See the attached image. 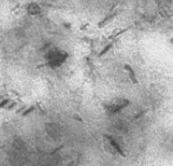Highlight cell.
<instances>
[{"mask_svg":"<svg viewBox=\"0 0 173 166\" xmlns=\"http://www.w3.org/2000/svg\"><path fill=\"white\" fill-rule=\"evenodd\" d=\"M45 58L47 65H50L51 67H58L67 58V53L61 51L59 48H54V50H50L46 53Z\"/></svg>","mask_w":173,"mask_h":166,"instance_id":"cell-1","label":"cell"},{"mask_svg":"<svg viewBox=\"0 0 173 166\" xmlns=\"http://www.w3.org/2000/svg\"><path fill=\"white\" fill-rule=\"evenodd\" d=\"M131 104L130 99L127 98H118L115 100H113L112 103H110L108 105H105V110L108 114H114L117 112L121 111L122 108L127 107Z\"/></svg>","mask_w":173,"mask_h":166,"instance_id":"cell-2","label":"cell"},{"mask_svg":"<svg viewBox=\"0 0 173 166\" xmlns=\"http://www.w3.org/2000/svg\"><path fill=\"white\" fill-rule=\"evenodd\" d=\"M105 137V141H106V147H110V153H112V154H119L121 157H124L125 158V153L124 151L121 150L120 145L117 143L114 139H113L111 136H104Z\"/></svg>","mask_w":173,"mask_h":166,"instance_id":"cell-3","label":"cell"},{"mask_svg":"<svg viewBox=\"0 0 173 166\" xmlns=\"http://www.w3.org/2000/svg\"><path fill=\"white\" fill-rule=\"evenodd\" d=\"M124 68L127 71V74H128V78L132 80V83L133 84H138V79H137V77H136V73H134V71H133V68L131 67L130 65H125L124 66Z\"/></svg>","mask_w":173,"mask_h":166,"instance_id":"cell-4","label":"cell"},{"mask_svg":"<svg viewBox=\"0 0 173 166\" xmlns=\"http://www.w3.org/2000/svg\"><path fill=\"white\" fill-rule=\"evenodd\" d=\"M111 47H112V44H111V45H108V46H106L105 48H104V50L100 52V55H104V54H105L107 51H110V48H111Z\"/></svg>","mask_w":173,"mask_h":166,"instance_id":"cell-5","label":"cell"},{"mask_svg":"<svg viewBox=\"0 0 173 166\" xmlns=\"http://www.w3.org/2000/svg\"><path fill=\"white\" fill-rule=\"evenodd\" d=\"M7 103H8V99H6V100H4L2 103H0V108H2L4 106H5V105H6V104H7Z\"/></svg>","mask_w":173,"mask_h":166,"instance_id":"cell-6","label":"cell"},{"mask_svg":"<svg viewBox=\"0 0 173 166\" xmlns=\"http://www.w3.org/2000/svg\"><path fill=\"white\" fill-rule=\"evenodd\" d=\"M172 41H173V38H172Z\"/></svg>","mask_w":173,"mask_h":166,"instance_id":"cell-7","label":"cell"}]
</instances>
